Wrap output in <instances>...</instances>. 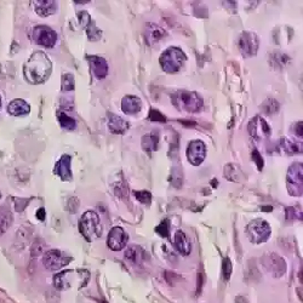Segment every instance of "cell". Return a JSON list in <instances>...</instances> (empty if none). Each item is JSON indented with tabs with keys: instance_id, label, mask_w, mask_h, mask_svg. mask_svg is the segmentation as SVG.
<instances>
[{
	"instance_id": "2e32d148",
	"label": "cell",
	"mask_w": 303,
	"mask_h": 303,
	"mask_svg": "<svg viewBox=\"0 0 303 303\" xmlns=\"http://www.w3.org/2000/svg\"><path fill=\"white\" fill-rule=\"evenodd\" d=\"M71 156L61 157V159L58 160L55 165V174L57 176L61 177V180L63 181H71L72 180V170H71Z\"/></svg>"
},
{
	"instance_id": "277c9868",
	"label": "cell",
	"mask_w": 303,
	"mask_h": 303,
	"mask_svg": "<svg viewBox=\"0 0 303 303\" xmlns=\"http://www.w3.org/2000/svg\"><path fill=\"white\" fill-rule=\"evenodd\" d=\"M186 54L179 48H169L160 56V65L166 73H176L182 68L186 62Z\"/></svg>"
},
{
	"instance_id": "9c48e42d",
	"label": "cell",
	"mask_w": 303,
	"mask_h": 303,
	"mask_svg": "<svg viewBox=\"0 0 303 303\" xmlns=\"http://www.w3.org/2000/svg\"><path fill=\"white\" fill-rule=\"evenodd\" d=\"M72 261L71 256H67L60 250H50L44 255L43 263L49 270H58L66 267Z\"/></svg>"
},
{
	"instance_id": "7a4b0ae2",
	"label": "cell",
	"mask_w": 303,
	"mask_h": 303,
	"mask_svg": "<svg viewBox=\"0 0 303 303\" xmlns=\"http://www.w3.org/2000/svg\"><path fill=\"white\" fill-rule=\"evenodd\" d=\"M173 104L179 110L187 113L200 112L204 106L202 96L193 91H177L171 96Z\"/></svg>"
},
{
	"instance_id": "44dd1931",
	"label": "cell",
	"mask_w": 303,
	"mask_h": 303,
	"mask_svg": "<svg viewBox=\"0 0 303 303\" xmlns=\"http://www.w3.org/2000/svg\"><path fill=\"white\" fill-rule=\"evenodd\" d=\"M29 112H31V107L27 102L21 98L11 101L8 106V113L14 116H25L29 114Z\"/></svg>"
},
{
	"instance_id": "ffe728a7",
	"label": "cell",
	"mask_w": 303,
	"mask_h": 303,
	"mask_svg": "<svg viewBox=\"0 0 303 303\" xmlns=\"http://www.w3.org/2000/svg\"><path fill=\"white\" fill-rule=\"evenodd\" d=\"M144 37L149 45H154V44L164 39L165 31L162 27H159V26L154 25V23H149V25H147V27H145Z\"/></svg>"
},
{
	"instance_id": "484cf974",
	"label": "cell",
	"mask_w": 303,
	"mask_h": 303,
	"mask_svg": "<svg viewBox=\"0 0 303 303\" xmlns=\"http://www.w3.org/2000/svg\"><path fill=\"white\" fill-rule=\"evenodd\" d=\"M261 108L264 114L272 115L279 112V109H280V104H279V102L273 100V98H268V100H266L263 103H262Z\"/></svg>"
},
{
	"instance_id": "3957f363",
	"label": "cell",
	"mask_w": 303,
	"mask_h": 303,
	"mask_svg": "<svg viewBox=\"0 0 303 303\" xmlns=\"http://www.w3.org/2000/svg\"><path fill=\"white\" fill-rule=\"evenodd\" d=\"M79 231L87 241H94L102 234V226L98 215L95 211H86L79 221Z\"/></svg>"
},
{
	"instance_id": "60d3db41",
	"label": "cell",
	"mask_w": 303,
	"mask_h": 303,
	"mask_svg": "<svg viewBox=\"0 0 303 303\" xmlns=\"http://www.w3.org/2000/svg\"><path fill=\"white\" fill-rule=\"evenodd\" d=\"M0 108H2V98H0Z\"/></svg>"
},
{
	"instance_id": "4fadbf2b",
	"label": "cell",
	"mask_w": 303,
	"mask_h": 303,
	"mask_svg": "<svg viewBox=\"0 0 303 303\" xmlns=\"http://www.w3.org/2000/svg\"><path fill=\"white\" fill-rule=\"evenodd\" d=\"M263 266L268 272L270 273L275 278H279V276L284 275L285 270H286V264H285V261L282 260L280 256L275 255V253H269V255H266L263 257Z\"/></svg>"
},
{
	"instance_id": "f35d334b",
	"label": "cell",
	"mask_w": 303,
	"mask_h": 303,
	"mask_svg": "<svg viewBox=\"0 0 303 303\" xmlns=\"http://www.w3.org/2000/svg\"><path fill=\"white\" fill-rule=\"evenodd\" d=\"M45 215H46L45 209H44V208H40L39 210H38V212H37V217L39 218L40 221H44V220H45Z\"/></svg>"
},
{
	"instance_id": "e0dca14e",
	"label": "cell",
	"mask_w": 303,
	"mask_h": 303,
	"mask_svg": "<svg viewBox=\"0 0 303 303\" xmlns=\"http://www.w3.org/2000/svg\"><path fill=\"white\" fill-rule=\"evenodd\" d=\"M121 109L125 114L135 115L142 109V101L137 96L127 95L121 100Z\"/></svg>"
},
{
	"instance_id": "52a82bcc",
	"label": "cell",
	"mask_w": 303,
	"mask_h": 303,
	"mask_svg": "<svg viewBox=\"0 0 303 303\" xmlns=\"http://www.w3.org/2000/svg\"><path fill=\"white\" fill-rule=\"evenodd\" d=\"M303 183V168L301 163H295L287 170V191L292 197H301Z\"/></svg>"
},
{
	"instance_id": "cb8c5ba5",
	"label": "cell",
	"mask_w": 303,
	"mask_h": 303,
	"mask_svg": "<svg viewBox=\"0 0 303 303\" xmlns=\"http://www.w3.org/2000/svg\"><path fill=\"white\" fill-rule=\"evenodd\" d=\"M280 148L287 156H296V154L302 153V144L296 143L287 137H282L280 139Z\"/></svg>"
},
{
	"instance_id": "d6986e66",
	"label": "cell",
	"mask_w": 303,
	"mask_h": 303,
	"mask_svg": "<svg viewBox=\"0 0 303 303\" xmlns=\"http://www.w3.org/2000/svg\"><path fill=\"white\" fill-rule=\"evenodd\" d=\"M174 243H175V247H176L177 251H179L181 255L188 256L189 253H191L192 243L189 241V239L187 235H186L185 232L177 231L175 233Z\"/></svg>"
},
{
	"instance_id": "5bb4252c",
	"label": "cell",
	"mask_w": 303,
	"mask_h": 303,
	"mask_svg": "<svg viewBox=\"0 0 303 303\" xmlns=\"http://www.w3.org/2000/svg\"><path fill=\"white\" fill-rule=\"evenodd\" d=\"M205 157H206V147L203 141L195 139V141H192L191 143H189L187 148V158L189 160V163L198 166L204 162Z\"/></svg>"
},
{
	"instance_id": "f1b7e54d",
	"label": "cell",
	"mask_w": 303,
	"mask_h": 303,
	"mask_svg": "<svg viewBox=\"0 0 303 303\" xmlns=\"http://www.w3.org/2000/svg\"><path fill=\"white\" fill-rule=\"evenodd\" d=\"M86 33H87V37H89V39L91 40V42H94V40H98L102 37V32L97 27H96L94 22H92L91 25L86 28Z\"/></svg>"
},
{
	"instance_id": "d4e9b609",
	"label": "cell",
	"mask_w": 303,
	"mask_h": 303,
	"mask_svg": "<svg viewBox=\"0 0 303 303\" xmlns=\"http://www.w3.org/2000/svg\"><path fill=\"white\" fill-rule=\"evenodd\" d=\"M159 143V136L157 133H148L142 138V148L148 153L157 150Z\"/></svg>"
},
{
	"instance_id": "5b68a950",
	"label": "cell",
	"mask_w": 303,
	"mask_h": 303,
	"mask_svg": "<svg viewBox=\"0 0 303 303\" xmlns=\"http://www.w3.org/2000/svg\"><path fill=\"white\" fill-rule=\"evenodd\" d=\"M270 226L264 220H253L246 226V235L253 244H262L270 237Z\"/></svg>"
},
{
	"instance_id": "8992f818",
	"label": "cell",
	"mask_w": 303,
	"mask_h": 303,
	"mask_svg": "<svg viewBox=\"0 0 303 303\" xmlns=\"http://www.w3.org/2000/svg\"><path fill=\"white\" fill-rule=\"evenodd\" d=\"M89 278L90 274L87 270H63L54 276V286L58 290H67L72 286L74 279L87 282Z\"/></svg>"
},
{
	"instance_id": "4316f807",
	"label": "cell",
	"mask_w": 303,
	"mask_h": 303,
	"mask_svg": "<svg viewBox=\"0 0 303 303\" xmlns=\"http://www.w3.org/2000/svg\"><path fill=\"white\" fill-rule=\"evenodd\" d=\"M57 116H58V121H60L61 126H62L63 129L69 131L77 129V121H75L72 116L67 115L66 113H62V112L57 113Z\"/></svg>"
},
{
	"instance_id": "9a60e30c",
	"label": "cell",
	"mask_w": 303,
	"mask_h": 303,
	"mask_svg": "<svg viewBox=\"0 0 303 303\" xmlns=\"http://www.w3.org/2000/svg\"><path fill=\"white\" fill-rule=\"evenodd\" d=\"M91 71L94 73L96 79H103L108 74V63L103 57L100 56H87Z\"/></svg>"
},
{
	"instance_id": "603a6c76",
	"label": "cell",
	"mask_w": 303,
	"mask_h": 303,
	"mask_svg": "<svg viewBox=\"0 0 303 303\" xmlns=\"http://www.w3.org/2000/svg\"><path fill=\"white\" fill-rule=\"evenodd\" d=\"M143 249L138 245H132L127 247L126 251H125V258L133 264H141L142 261H143Z\"/></svg>"
},
{
	"instance_id": "ab89813d",
	"label": "cell",
	"mask_w": 303,
	"mask_h": 303,
	"mask_svg": "<svg viewBox=\"0 0 303 303\" xmlns=\"http://www.w3.org/2000/svg\"><path fill=\"white\" fill-rule=\"evenodd\" d=\"M263 210L264 211H272V208L269 206V208H263Z\"/></svg>"
},
{
	"instance_id": "8d00e7d4",
	"label": "cell",
	"mask_w": 303,
	"mask_h": 303,
	"mask_svg": "<svg viewBox=\"0 0 303 303\" xmlns=\"http://www.w3.org/2000/svg\"><path fill=\"white\" fill-rule=\"evenodd\" d=\"M252 159L255 160V163H256V165H257L258 170H262V168H263V159H262V157L260 156V153H258L257 150L252 152Z\"/></svg>"
},
{
	"instance_id": "6da1fadb",
	"label": "cell",
	"mask_w": 303,
	"mask_h": 303,
	"mask_svg": "<svg viewBox=\"0 0 303 303\" xmlns=\"http://www.w3.org/2000/svg\"><path fill=\"white\" fill-rule=\"evenodd\" d=\"M51 71L52 63L48 55L43 51H37L26 62L23 73H25L26 80L29 84L38 85V84H43L44 81L48 80Z\"/></svg>"
},
{
	"instance_id": "ba28073f",
	"label": "cell",
	"mask_w": 303,
	"mask_h": 303,
	"mask_svg": "<svg viewBox=\"0 0 303 303\" xmlns=\"http://www.w3.org/2000/svg\"><path fill=\"white\" fill-rule=\"evenodd\" d=\"M33 42L38 45L45 46V48H54L57 42V34L54 29L48 26H38L33 29Z\"/></svg>"
},
{
	"instance_id": "30bf717a",
	"label": "cell",
	"mask_w": 303,
	"mask_h": 303,
	"mask_svg": "<svg viewBox=\"0 0 303 303\" xmlns=\"http://www.w3.org/2000/svg\"><path fill=\"white\" fill-rule=\"evenodd\" d=\"M239 49L245 57H252L257 54L260 40L252 32H244L239 38Z\"/></svg>"
},
{
	"instance_id": "e575fe53",
	"label": "cell",
	"mask_w": 303,
	"mask_h": 303,
	"mask_svg": "<svg viewBox=\"0 0 303 303\" xmlns=\"http://www.w3.org/2000/svg\"><path fill=\"white\" fill-rule=\"evenodd\" d=\"M302 220L301 211L296 208H286V220Z\"/></svg>"
},
{
	"instance_id": "4dcf8cb0",
	"label": "cell",
	"mask_w": 303,
	"mask_h": 303,
	"mask_svg": "<svg viewBox=\"0 0 303 303\" xmlns=\"http://www.w3.org/2000/svg\"><path fill=\"white\" fill-rule=\"evenodd\" d=\"M156 232L158 233L160 237H164V238L169 237V234H170V224H169V221L168 220L163 221V222L156 228Z\"/></svg>"
},
{
	"instance_id": "1f68e13d",
	"label": "cell",
	"mask_w": 303,
	"mask_h": 303,
	"mask_svg": "<svg viewBox=\"0 0 303 303\" xmlns=\"http://www.w3.org/2000/svg\"><path fill=\"white\" fill-rule=\"evenodd\" d=\"M78 20H79V23H80L81 27L85 28V29L92 23L91 17H90V15L87 14L86 11H81V13L78 14Z\"/></svg>"
},
{
	"instance_id": "83f0119b",
	"label": "cell",
	"mask_w": 303,
	"mask_h": 303,
	"mask_svg": "<svg viewBox=\"0 0 303 303\" xmlns=\"http://www.w3.org/2000/svg\"><path fill=\"white\" fill-rule=\"evenodd\" d=\"M75 89L74 77L69 73L63 74L62 77V91H73Z\"/></svg>"
},
{
	"instance_id": "8fae6325",
	"label": "cell",
	"mask_w": 303,
	"mask_h": 303,
	"mask_svg": "<svg viewBox=\"0 0 303 303\" xmlns=\"http://www.w3.org/2000/svg\"><path fill=\"white\" fill-rule=\"evenodd\" d=\"M247 130H249L251 137L258 142L268 138L270 136V133H272L270 126L260 115H256L255 118L251 119V121L249 123V126H247Z\"/></svg>"
},
{
	"instance_id": "7402d4cb",
	"label": "cell",
	"mask_w": 303,
	"mask_h": 303,
	"mask_svg": "<svg viewBox=\"0 0 303 303\" xmlns=\"http://www.w3.org/2000/svg\"><path fill=\"white\" fill-rule=\"evenodd\" d=\"M129 123L126 120H124V118L121 116L116 115V114H110L109 115V123H108V127L110 130V132L113 133H121L126 132L127 129H129Z\"/></svg>"
},
{
	"instance_id": "d6a6232c",
	"label": "cell",
	"mask_w": 303,
	"mask_h": 303,
	"mask_svg": "<svg viewBox=\"0 0 303 303\" xmlns=\"http://www.w3.org/2000/svg\"><path fill=\"white\" fill-rule=\"evenodd\" d=\"M11 223L10 214H0V234L9 228Z\"/></svg>"
},
{
	"instance_id": "7c38bea8",
	"label": "cell",
	"mask_w": 303,
	"mask_h": 303,
	"mask_svg": "<svg viewBox=\"0 0 303 303\" xmlns=\"http://www.w3.org/2000/svg\"><path fill=\"white\" fill-rule=\"evenodd\" d=\"M129 235L121 227H114L110 229L108 238H107V245L113 251H121L126 246Z\"/></svg>"
},
{
	"instance_id": "f546056e",
	"label": "cell",
	"mask_w": 303,
	"mask_h": 303,
	"mask_svg": "<svg viewBox=\"0 0 303 303\" xmlns=\"http://www.w3.org/2000/svg\"><path fill=\"white\" fill-rule=\"evenodd\" d=\"M133 194H135L136 199H137L139 203L149 205L152 202V194L148 191H136L133 192Z\"/></svg>"
},
{
	"instance_id": "ac0fdd59",
	"label": "cell",
	"mask_w": 303,
	"mask_h": 303,
	"mask_svg": "<svg viewBox=\"0 0 303 303\" xmlns=\"http://www.w3.org/2000/svg\"><path fill=\"white\" fill-rule=\"evenodd\" d=\"M32 4L34 5L36 13L43 17L54 15L58 8V3L55 2V0H37V2H33Z\"/></svg>"
},
{
	"instance_id": "d590c367",
	"label": "cell",
	"mask_w": 303,
	"mask_h": 303,
	"mask_svg": "<svg viewBox=\"0 0 303 303\" xmlns=\"http://www.w3.org/2000/svg\"><path fill=\"white\" fill-rule=\"evenodd\" d=\"M149 119L153 121H160V123H165L166 118L164 115L162 114V113L158 112V110H154L152 109L149 113Z\"/></svg>"
},
{
	"instance_id": "836d02e7",
	"label": "cell",
	"mask_w": 303,
	"mask_h": 303,
	"mask_svg": "<svg viewBox=\"0 0 303 303\" xmlns=\"http://www.w3.org/2000/svg\"><path fill=\"white\" fill-rule=\"evenodd\" d=\"M222 270H223V276L226 280H229L232 275V262L228 257L224 258L222 263Z\"/></svg>"
},
{
	"instance_id": "74e56055",
	"label": "cell",
	"mask_w": 303,
	"mask_h": 303,
	"mask_svg": "<svg viewBox=\"0 0 303 303\" xmlns=\"http://www.w3.org/2000/svg\"><path fill=\"white\" fill-rule=\"evenodd\" d=\"M295 135L297 137L302 138V121H299V123L295 125Z\"/></svg>"
}]
</instances>
